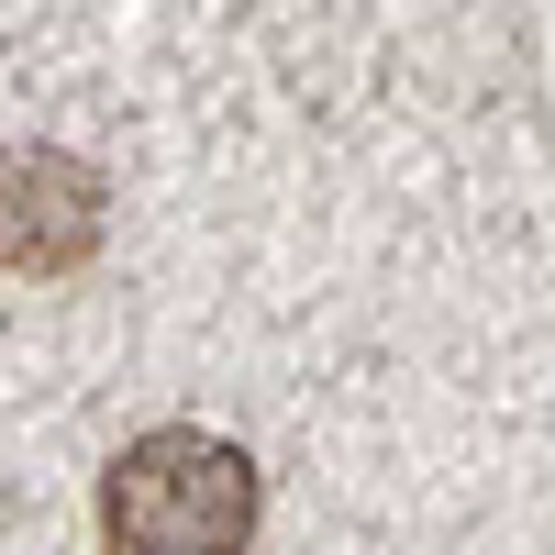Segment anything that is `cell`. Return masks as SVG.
<instances>
[{
    "label": "cell",
    "mask_w": 555,
    "mask_h": 555,
    "mask_svg": "<svg viewBox=\"0 0 555 555\" xmlns=\"http://www.w3.org/2000/svg\"><path fill=\"white\" fill-rule=\"evenodd\" d=\"M256 512V455L201 423H156L101 467V555H245Z\"/></svg>",
    "instance_id": "6da1fadb"
},
{
    "label": "cell",
    "mask_w": 555,
    "mask_h": 555,
    "mask_svg": "<svg viewBox=\"0 0 555 555\" xmlns=\"http://www.w3.org/2000/svg\"><path fill=\"white\" fill-rule=\"evenodd\" d=\"M112 234L101 167L67 145H12L0 156V278H78Z\"/></svg>",
    "instance_id": "7a4b0ae2"
}]
</instances>
